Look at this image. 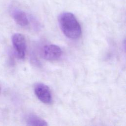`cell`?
Wrapping results in <instances>:
<instances>
[{
  "label": "cell",
  "mask_w": 126,
  "mask_h": 126,
  "mask_svg": "<svg viewBox=\"0 0 126 126\" xmlns=\"http://www.w3.org/2000/svg\"><path fill=\"white\" fill-rule=\"evenodd\" d=\"M60 28L63 34L70 39H77L81 34V26L75 16L70 12H63L58 18Z\"/></svg>",
  "instance_id": "6da1fadb"
},
{
  "label": "cell",
  "mask_w": 126,
  "mask_h": 126,
  "mask_svg": "<svg viewBox=\"0 0 126 126\" xmlns=\"http://www.w3.org/2000/svg\"><path fill=\"white\" fill-rule=\"evenodd\" d=\"M12 42L17 57L20 59L25 58L26 51V42L24 36L19 33L14 34Z\"/></svg>",
  "instance_id": "7a4b0ae2"
},
{
  "label": "cell",
  "mask_w": 126,
  "mask_h": 126,
  "mask_svg": "<svg viewBox=\"0 0 126 126\" xmlns=\"http://www.w3.org/2000/svg\"><path fill=\"white\" fill-rule=\"evenodd\" d=\"M34 94L42 102L50 104L52 101V96L50 88L43 83H38L34 88Z\"/></svg>",
  "instance_id": "3957f363"
},
{
  "label": "cell",
  "mask_w": 126,
  "mask_h": 126,
  "mask_svg": "<svg viewBox=\"0 0 126 126\" xmlns=\"http://www.w3.org/2000/svg\"><path fill=\"white\" fill-rule=\"evenodd\" d=\"M42 52L44 58L50 61L58 60L62 54L61 48L55 44H49L44 46Z\"/></svg>",
  "instance_id": "277c9868"
},
{
  "label": "cell",
  "mask_w": 126,
  "mask_h": 126,
  "mask_svg": "<svg viewBox=\"0 0 126 126\" xmlns=\"http://www.w3.org/2000/svg\"><path fill=\"white\" fill-rule=\"evenodd\" d=\"M12 16L16 23L21 26H26L29 23L26 14L22 10L19 9H13L12 11Z\"/></svg>",
  "instance_id": "5b68a950"
},
{
  "label": "cell",
  "mask_w": 126,
  "mask_h": 126,
  "mask_svg": "<svg viewBox=\"0 0 126 126\" xmlns=\"http://www.w3.org/2000/svg\"><path fill=\"white\" fill-rule=\"evenodd\" d=\"M26 123L28 126H47V123L43 119L34 114H30L26 117Z\"/></svg>",
  "instance_id": "8992f818"
},
{
  "label": "cell",
  "mask_w": 126,
  "mask_h": 126,
  "mask_svg": "<svg viewBox=\"0 0 126 126\" xmlns=\"http://www.w3.org/2000/svg\"></svg>",
  "instance_id": "52a82bcc"
}]
</instances>
